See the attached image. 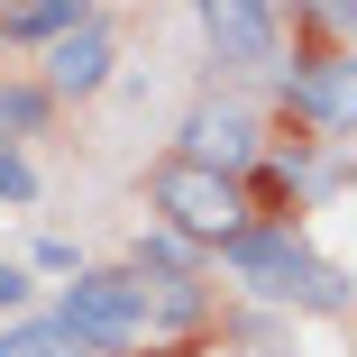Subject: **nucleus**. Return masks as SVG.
<instances>
[{
	"label": "nucleus",
	"mask_w": 357,
	"mask_h": 357,
	"mask_svg": "<svg viewBox=\"0 0 357 357\" xmlns=\"http://www.w3.org/2000/svg\"><path fill=\"white\" fill-rule=\"evenodd\" d=\"M220 257H229V275L248 284V294H266V303H312V312H339L348 303V275L321 266L294 229H238Z\"/></svg>",
	"instance_id": "obj_1"
},
{
	"label": "nucleus",
	"mask_w": 357,
	"mask_h": 357,
	"mask_svg": "<svg viewBox=\"0 0 357 357\" xmlns=\"http://www.w3.org/2000/svg\"><path fill=\"white\" fill-rule=\"evenodd\" d=\"M156 229H174L183 248H192V238L229 248V238L248 229V183H229V174H202V165L165 156V165H156Z\"/></svg>",
	"instance_id": "obj_2"
},
{
	"label": "nucleus",
	"mask_w": 357,
	"mask_h": 357,
	"mask_svg": "<svg viewBox=\"0 0 357 357\" xmlns=\"http://www.w3.org/2000/svg\"><path fill=\"white\" fill-rule=\"evenodd\" d=\"M55 321L74 330L92 357L101 348H137V339H147V284H137V275H74V294H64Z\"/></svg>",
	"instance_id": "obj_3"
},
{
	"label": "nucleus",
	"mask_w": 357,
	"mask_h": 357,
	"mask_svg": "<svg viewBox=\"0 0 357 357\" xmlns=\"http://www.w3.org/2000/svg\"><path fill=\"white\" fill-rule=\"evenodd\" d=\"M257 156H266V128H257V110H248V101H202V110L183 119V165L248 183V165H257Z\"/></svg>",
	"instance_id": "obj_4"
},
{
	"label": "nucleus",
	"mask_w": 357,
	"mask_h": 357,
	"mask_svg": "<svg viewBox=\"0 0 357 357\" xmlns=\"http://www.w3.org/2000/svg\"><path fill=\"white\" fill-rule=\"evenodd\" d=\"M110 64H119V37H110V19L101 10H83L74 28H64L55 46H46V101H83V92H101L110 83Z\"/></svg>",
	"instance_id": "obj_5"
},
{
	"label": "nucleus",
	"mask_w": 357,
	"mask_h": 357,
	"mask_svg": "<svg viewBox=\"0 0 357 357\" xmlns=\"http://www.w3.org/2000/svg\"><path fill=\"white\" fill-rule=\"evenodd\" d=\"M202 37L220 64H275V10L257 0H202Z\"/></svg>",
	"instance_id": "obj_6"
},
{
	"label": "nucleus",
	"mask_w": 357,
	"mask_h": 357,
	"mask_svg": "<svg viewBox=\"0 0 357 357\" xmlns=\"http://www.w3.org/2000/svg\"><path fill=\"white\" fill-rule=\"evenodd\" d=\"M348 83H357V64H348V55H321V64H284V101H294L303 119H321L330 137H348Z\"/></svg>",
	"instance_id": "obj_7"
},
{
	"label": "nucleus",
	"mask_w": 357,
	"mask_h": 357,
	"mask_svg": "<svg viewBox=\"0 0 357 357\" xmlns=\"http://www.w3.org/2000/svg\"><path fill=\"white\" fill-rule=\"evenodd\" d=\"M0 357H92V348L64 321H10V330H0Z\"/></svg>",
	"instance_id": "obj_8"
},
{
	"label": "nucleus",
	"mask_w": 357,
	"mask_h": 357,
	"mask_svg": "<svg viewBox=\"0 0 357 357\" xmlns=\"http://www.w3.org/2000/svg\"><path fill=\"white\" fill-rule=\"evenodd\" d=\"M74 19H83L74 0H46V10H0V37H10V46H55Z\"/></svg>",
	"instance_id": "obj_9"
},
{
	"label": "nucleus",
	"mask_w": 357,
	"mask_h": 357,
	"mask_svg": "<svg viewBox=\"0 0 357 357\" xmlns=\"http://www.w3.org/2000/svg\"><path fill=\"white\" fill-rule=\"evenodd\" d=\"M46 110H55V101H46L37 83H0V147L37 137V128H46Z\"/></svg>",
	"instance_id": "obj_10"
},
{
	"label": "nucleus",
	"mask_w": 357,
	"mask_h": 357,
	"mask_svg": "<svg viewBox=\"0 0 357 357\" xmlns=\"http://www.w3.org/2000/svg\"><path fill=\"white\" fill-rule=\"evenodd\" d=\"M0 202H10V211H28V202H37V165H28L19 147H0Z\"/></svg>",
	"instance_id": "obj_11"
},
{
	"label": "nucleus",
	"mask_w": 357,
	"mask_h": 357,
	"mask_svg": "<svg viewBox=\"0 0 357 357\" xmlns=\"http://www.w3.org/2000/svg\"><path fill=\"white\" fill-rule=\"evenodd\" d=\"M28 294H37V284H28V266H10V257H0V312H28Z\"/></svg>",
	"instance_id": "obj_12"
}]
</instances>
